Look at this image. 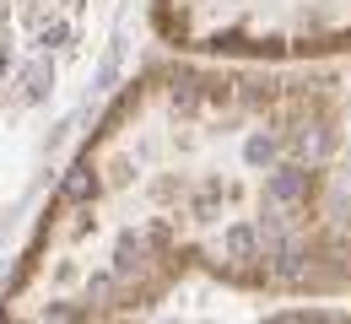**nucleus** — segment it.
I'll use <instances>...</instances> for the list:
<instances>
[{
    "label": "nucleus",
    "instance_id": "nucleus-1",
    "mask_svg": "<svg viewBox=\"0 0 351 324\" xmlns=\"http://www.w3.org/2000/svg\"><path fill=\"white\" fill-rule=\"evenodd\" d=\"M243 38L270 54H351V0H260Z\"/></svg>",
    "mask_w": 351,
    "mask_h": 324
}]
</instances>
